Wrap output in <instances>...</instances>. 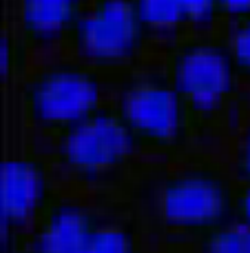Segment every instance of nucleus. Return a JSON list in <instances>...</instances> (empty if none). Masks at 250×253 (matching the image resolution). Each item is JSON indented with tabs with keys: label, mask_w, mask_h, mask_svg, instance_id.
I'll list each match as a JSON object with an SVG mask.
<instances>
[{
	"label": "nucleus",
	"mask_w": 250,
	"mask_h": 253,
	"mask_svg": "<svg viewBox=\"0 0 250 253\" xmlns=\"http://www.w3.org/2000/svg\"><path fill=\"white\" fill-rule=\"evenodd\" d=\"M165 74L185 102L191 123L225 107L237 93L242 77L224 33L200 30L173 42Z\"/></svg>",
	"instance_id": "obj_1"
},
{
	"label": "nucleus",
	"mask_w": 250,
	"mask_h": 253,
	"mask_svg": "<svg viewBox=\"0 0 250 253\" xmlns=\"http://www.w3.org/2000/svg\"><path fill=\"white\" fill-rule=\"evenodd\" d=\"M102 79L96 68L80 59H53L37 65L24 80L22 107L28 122L58 136L98 110Z\"/></svg>",
	"instance_id": "obj_2"
},
{
	"label": "nucleus",
	"mask_w": 250,
	"mask_h": 253,
	"mask_svg": "<svg viewBox=\"0 0 250 253\" xmlns=\"http://www.w3.org/2000/svg\"><path fill=\"white\" fill-rule=\"evenodd\" d=\"M236 185L215 166H193L167 175L157 190L162 219L200 237L234 221Z\"/></svg>",
	"instance_id": "obj_3"
},
{
	"label": "nucleus",
	"mask_w": 250,
	"mask_h": 253,
	"mask_svg": "<svg viewBox=\"0 0 250 253\" xmlns=\"http://www.w3.org/2000/svg\"><path fill=\"white\" fill-rule=\"evenodd\" d=\"M138 148L166 150L184 141L193 126L190 111L166 74L141 73L122 84L113 104Z\"/></svg>",
	"instance_id": "obj_4"
},
{
	"label": "nucleus",
	"mask_w": 250,
	"mask_h": 253,
	"mask_svg": "<svg viewBox=\"0 0 250 253\" xmlns=\"http://www.w3.org/2000/svg\"><path fill=\"white\" fill-rule=\"evenodd\" d=\"M148 34L136 1L98 0L84 3L67 40L80 61L95 67L132 58Z\"/></svg>",
	"instance_id": "obj_5"
},
{
	"label": "nucleus",
	"mask_w": 250,
	"mask_h": 253,
	"mask_svg": "<svg viewBox=\"0 0 250 253\" xmlns=\"http://www.w3.org/2000/svg\"><path fill=\"white\" fill-rule=\"evenodd\" d=\"M136 148L117 108L105 102L56 136L59 165L79 176L108 173L123 166Z\"/></svg>",
	"instance_id": "obj_6"
},
{
	"label": "nucleus",
	"mask_w": 250,
	"mask_h": 253,
	"mask_svg": "<svg viewBox=\"0 0 250 253\" xmlns=\"http://www.w3.org/2000/svg\"><path fill=\"white\" fill-rule=\"evenodd\" d=\"M49 205L43 166L27 157H10L0 169L1 230L42 215Z\"/></svg>",
	"instance_id": "obj_7"
},
{
	"label": "nucleus",
	"mask_w": 250,
	"mask_h": 253,
	"mask_svg": "<svg viewBox=\"0 0 250 253\" xmlns=\"http://www.w3.org/2000/svg\"><path fill=\"white\" fill-rule=\"evenodd\" d=\"M99 222L83 203L71 200L49 202L34 231L33 253H87Z\"/></svg>",
	"instance_id": "obj_8"
},
{
	"label": "nucleus",
	"mask_w": 250,
	"mask_h": 253,
	"mask_svg": "<svg viewBox=\"0 0 250 253\" xmlns=\"http://www.w3.org/2000/svg\"><path fill=\"white\" fill-rule=\"evenodd\" d=\"M84 3L73 0H25L18 3L22 33L33 44L43 46L68 36Z\"/></svg>",
	"instance_id": "obj_9"
},
{
	"label": "nucleus",
	"mask_w": 250,
	"mask_h": 253,
	"mask_svg": "<svg viewBox=\"0 0 250 253\" xmlns=\"http://www.w3.org/2000/svg\"><path fill=\"white\" fill-rule=\"evenodd\" d=\"M136 7L151 33L154 30L176 31L191 24L187 0H142L136 1Z\"/></svg>",
	"instance_id": "obj_10"
},
{
	"label": "nucleus",
	"mask_w": 250,
	"mask_h": 253,
	"mask_svg": "<svg viewBox=\"0 0 250 253\" xmlns=\"http://www.w3.org/2000/svg\"><path fill=\"white\" fill-rule=\"evenodd\" d=\"M200 253H250V225L231 221L202 236Z\"/></svg>",
	"instance_id": "obj_11"
},
{
	"label": "nucleus",
	"mask_w": 250,
	"mask_h": 253,
	"mask_svg": "<svg viewBox=\"0 0 250 253\" xmlns=\"http://www.w3.org/2000/svg\"><path fill=\"white\" fill-rule=\"evenodd\" d=\"M87 253H135L133 237L119 224H99L95 230Z\"/></svg>",
	"instance_id": "obj_12"
},
{
	"label": "nucleus",
	"mask_w": 250,
	"mask_h": 253,
	"mask_svg": "<svg viewBox=\"0 0 250 253\" xmlns=\"http://www.w3.org/2000/svg\"><path fill=\"white\" fill-rule=\"evenodd\" d=\"M224 36L240 76L250 79V16L231 21Z\"/></svg>",
	"instance_id": "obj_13"
},
{
	"label": "nucleus",
	"mask_w": 250,
	"mask_h": 253,
	"mask_svg": "<svg viewBox=\"0 0 250 253\" xmlns=\"http://www.w3.org/2000/svg\"><path fill=\"white\" fill-rule=\"evenodd\" d=\"M234 173L242 184L250 182V126L242 135L234 151Z\"/></svg>",
	"instance_id": "obj_14"
},
{
	"label": "nucleus",
	"mask_w": 250,
	"mask_h": 253,
	"mask_svg": "<svg viewBox=\"0 0 250 253\" xmlns=\"http://www.w3.org/2000/svg\"><path fill=\"white\" fill-rule=\"evenodd\" d=\"M234 221L250 225V182L236 185L234 194Z\"/></svg>",
	"instance_id": "obj_15"
},
{
	"label": "nucleus",
	"mask_w": 250,
	"mask_h": 253,
	"mask_svg": "<svg viewBox=\"0 0 250 253\" xmlns=\"http://www.w3.org/2000/svg\"><path fill=\"white\" fill-rule=\"evenodd\" d=\"M221 4L224 16L228 18V22L250 16V1H221Z\"/></svg>",
	"instance_id": "obj_16"
},
{
	"label": "nucleus",
	"mask_w": 250,
	"mask_h": 253,
	"mask_svg": "<svg viewBox=\"0 0 250 253\" xmlns=\"http://www.w3.org/2000/svg\"><path fill=\"white\" fill-rule=\"evenodd\" d=\"M13 64V47L12 43L6 40V37L1 39V70L6 73L12 68Z\"/></svg>",
	"instance_id": "obj_17"
},
{
	"label": "nucleus",
	"mask_w": 250,
	"mask_h": 253,
	"mask_svg": "<svg viewBox=\"0 0 250 253\" xmlns=\"http://www.w3.org/2000/svg\"><path fill=\"white\" fill-rule=\"evenodd\" d=\"M28 253H33V252H31V251H30V252H28Z\"/></svg>",
	"instance_id": "obj_18"
}]
</instances>
